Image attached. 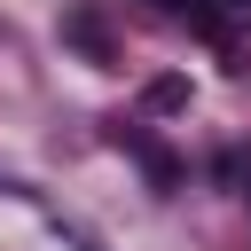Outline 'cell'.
I'll list each match as a JSON object with an SVG mask.
<instances>
[{
  "mask_svg": "<svg viewBox=\"0 0 251 251\" xmlns=\"http://www.w3.org/2000/svg\"><path fill=\"white\" fill-rule=\"evenodd\" d=\"M141 102H149V110H180V102H188V78H149Z\"/></svg>",
  "mask_w": 251,
  "mask_h": 251,
  "instance_id": "cell-3",
  "label": "cell"
},
{
  "mask_svg": "<svg viewBox=\"0 0 251 251\" xmlns=\"http://www.w3.org/2000/svg\"><path fill=\"white\" fill-rule=\"evenodd\" d=\"M63 39H71V47L86 55V63H110V31H102V24L86 16V8H78V16H63Z\"/></svg>",
  "mask_w": 251,
  "mask_h": 251,
  "instance_id": "cell-2",
  "label": "cell"
},
{
  "mask_svg": "<svg viewBox=\"0 0 251 251\" xmlns=\"http://www.w3.org/2000/svg\"><path fill=\"white\" fill-rule=\"evenodd\" d=\"M157 16H188L204 39H227V16H220V0H149Z\"/></svg>",
  "mask_w": 251,
  "mask_h": 251,
  "instance_id": "cell-1",
  "label": "cell"
},
{
  "mask_svg": "<svg viewBox=\"0 0 251 251\" xmlns=\"http://www.w3.org/2000/svg\"><path fill=\"white\" fill-rule=\"evenodd\" d=\"M227 8H251V0H227Z\"/></svg>",
  "mask_w": 251,
  "mask_h": 251,
  "instance_id": "cell-4",
  "label": "cell"
}]
</instances>
